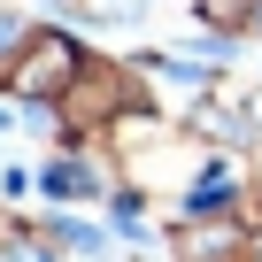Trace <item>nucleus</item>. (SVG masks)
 Instances as JSON below:
<instances>
[{"instance_id":"1","label":"nucleus","mask_w":262,"mask_h":262,"mask_svg":"<svg viewBox=\"0 0 262 262\" xmlns=\"http://www.w3.org/2000/svg\"><path fill=\"white\" fill-rule=\"evenodd\" d=\"M16 39H24V16H0V54H8Z\"/></svg>"}]
</instances>
